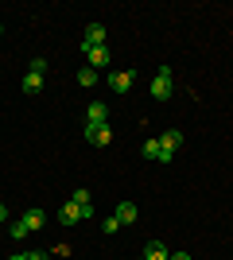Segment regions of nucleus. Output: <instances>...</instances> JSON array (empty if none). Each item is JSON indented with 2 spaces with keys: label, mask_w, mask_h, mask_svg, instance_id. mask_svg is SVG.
Wrapping results in <instances>:
<instances>
[{
  "label": "nucleus",
  "mask_w": 233,
  "mask_h": 260,
  "mask_svg": "<svg viewBox=\"0 0 233 260\" xmlns=\"http://www.w3.org/2000/svg\"><path fill=\"white\" fill-rule=\"evenodd\" d=\"M86 140L93 144V148H105V144L113 140V128L109 124H86Z\"/></svg>",
  "instance_id": "4"
},
{
  "label": "nucleus",
  "mask_w": 233,
  "mask_h": 260,
  "mask_svg": "<svg viewBox=\"0 0 233 260\" xmlns=\"http://www.w3.org/2000/svg\"><path fill=\"white\" fill-rule=\"evenodd\" d=\"M175 93V78H171V66H159V74L152 78V98L155 101H167Z\"/></svg>",
  "instance_id": "2"
},
{
  "label": "nucleus",
  "mask_w": 233,
  "mask_h": 260,
  "mask_svg": "<svg viewBox=\"0 0 233 260\" xmlns=\"http://www.w3.org/2000/svg\"><path fill=\"white\" fill-rule=\"evenodd\" d=\"M89 66H93V70H101V66H109V51H105V47H89Z\"/></svg>",
  "instance_id": "11"
},
{
  "label": "nucleus",
  "mask_w": 233,
  "mask_h": 260,
  "mask_svg": "<svg viewBox=\"0 0 233 260\" xmlns=\"http://www.w3.org/2000/svg\"><path fill=\"white\" fill-rule=\"evenodd\" d=\"M70 202H78V206L86 210V217L93 214V202H89V190H86V186H82V190H74V194H70Z\"/></svg>",
  "instance_id": "12"
},
{
  "label": "nucleus",
  "mask_w": 233,
  "mask_h": 260,
  "mask_svg": "<svg viewBox=\"0 0 233 260\" xmlns=\"http://www.w3.org/2000/svg\"><path fill=\"white\" fill-rule=\"evenodd\" d=\"M4 217H8V210H4V202H0V221H4Z\"/></svg>",
  "instance_id": "18"
},
{
  "label": "nucleus",
  "mask_w": 233,
  "mask_h": 260,
  "mask_svg": "<svg viewBox=\"0 0 233 260\" xmlns=\"http://www.w3.org/2000/svg\"><path fill=\"white\" fill-rule=\"evenodd\" d=\"M167 260H190V256H187V252H171Z\"/></svg>",
  "instance_id": "17"
},
{
  "label": "nucleus",
  "mask_w": 233,
  "mask_h": 260,
  "mask_svg": "<svg viewBox=\"0 0 233 260\" xmlns=\"http://www.w3.org/2000/svg\"><path fill=\"white\" fill-rule=\"evenodd\" d=\"M27 260H47V252H27Z\"/></svg>",
  "instance_id": "16"
},
{
  "label": "nucleus",
  "mask_w": 233,
  "mask_h": 260,
  "mask_svg": "<svg viewBox=\"0 0 233 260\" xmlns=\"http://www.w3.org/2000/svg\"><path fill=\"white\" fill-rule=\"evenodd\" d=\"M171 252H167L163 241H148V249H144V260H167Z\"/></svg>",
  "instance_id": "10"
},
{
  "label": "nucleus",
  "mask_w": 233,
  "mask_h": 260,
  "mask_svg": "<svg viewBox=\"0 0 233 260\" xmlns=\"http://www.w3.org/2000/svg\"><path fill=\"white\" fill-rule=\"evenodd\" d=\"M43 89V74H23V93H39Z\"/></svg>",
  "instance_id": "13"
},
{
  "label": "nucleus",
  "mask_w": 233,
  "mask_h": 260,
  "mask_svg": "<svg viewBox=\"0 0 233 260\" xmlns=\"http://www.w3.org/2000/svg\"><path fill=\"white\" fill-rule=\"evenodd\" d=\"M93 82H97V70H93V66H82V70H78V86L86 89V86H93Z\"/></svg>",
  "instance_id": "15"
},
{
  "label": "nucleus",
  "mask_w": 233,
  "mask_h": 260,
  "mask_svg": "<svg viewBox=\"0 0 233 260\" xmlns=\"http://www.w3.org/2000/svg\"><path fill=\"white\" fill-rule=\"evenodd\" d=\"M89 47H105V27H101V23H89V27H86V43H82V51H89Z\"/></svg>",
  "instance_id": "8"
},
{
  "label": "nucleus",
  "mask_w": 233,
  "mask_h": 260,
  "mask_svg": "<svg viewBox=\"0 0 233 260\" xmlns=\"http://www.w3.org/2000/svg\"><path fill=\"white\" fill-rule=\"evenodd\" d=\"M117 221H121V225H132L136 217H140V210H136V202H121V206H117Z\"/></svg>",
  "instance_id": "9"
},
{
  "label": "nucleus",
  "mask_w": 233,
  "mask_h": 260,
  "mask_svg": "<svg viewBox=\"0 0 233 260\" xmlns=\"http://www.w3.org/2000/svg\"><path fill=\"white\" fill-rule=\"evenodd\" d=\"M140 152H144V159H159V136H148Z\"/></svg>",
  "instance_id": "14"
},
{
  "label": "nucleus",
  "mask_w": 233,
  "mask_h": 260,
  "mask_svg": "<svg viewBox=\"0 0 233 260\" xmlns=\"http://www.w3.org/2000/svg\"><path fill=\"white\" fill-rule=\"evenodd\" d=\"M43 221H47V214H43V210H27V214H23L20 221H16V225L8 229V233H12L16 241H20V237H27V233H35V229H43Z\"/></svg>",
  "instance_id": "1"
},
{
  "label": "nucleus",
  "mask_w": 233,
  "mask_h": 260,
  "mask_svg": "<svg viewBox=\"0 0 233 260\" xmlns=\"http://www.w3.org/2000/svg\"><path fill=\"white\" fill-rule=\"evenodd\" d=\"M86 124H109V105H105V101H89Z\"/></svg>",
  "instance_id": "5"
},
{
  "label": "nucleus",
  "mask_w": 233,
  "mask_h": 260,
  "mask_svg": "<svg viewBox=\"0 0 233 260\" xmlns=\"http://www.w3.org/2000/svg\"><path fill=\"white\" fill-rule=\"evenodd\" d=\"M179 144H183V136H179L175 128L163 132V136H159V163H171V159H175V148H179Z\"/></svg>",
  "instance_id": "3"
},
{
  "label": "nucleus",
  "mask_w": 233,
  "mask_h": 260,
  "mask_svg": "<svg viewBox=\"0 0 233 260\" xmlns=\"http://www.w3.org/2000/svg\"><path fill=\"white\" fill-rule=\"evenodd\" d=\"M58 221L62 225H78V221H86V210L78 206V202H66V206L58 210Z\"/></svg>",
  "instance_id": "7"
},
{
  "label": "nucleus",
  "mask_w": 233,
  "mask_h": 260,
  "mask_svg": "<svg viewBox=\"0 0 233 260\" xmlns=\"http://www.w3.org/2000/svg\"><path fill=\"white\" fill-rule=\"evenodd\" d=\"M8 260H27V256H8Z\"/></svg>",
  "instance_id": "19"
},
{
  "label": "nucleus",
  "mask_w": 233,
  "mask_h": 260,
  "mask_svg": "<svg viewBox=\"0 0 233 260\" xmlns=\"http://www.w3.org/2000/svg\"><path fill=\"white\" fill-rule=\"evenodd\" d=\"M132 78H136V70H117V74H109L113 93H128V89H132Z\"/></svg>",
  "instance_id": "6"
}]
</instances>
